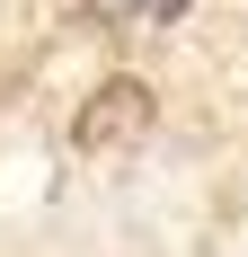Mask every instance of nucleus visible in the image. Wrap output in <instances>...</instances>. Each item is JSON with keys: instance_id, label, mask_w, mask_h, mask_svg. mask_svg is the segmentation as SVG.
Here are the masks:
<instances>
[{"instance_id": "nucleus-1", "label": "nucleus", "mask_w": 248, "mask_h": 257, "mask_svg": "<svg viewBox=\"0 0 248 257\" xmlns=\"http://www.w3.org/2000/svg\"><path fill=\"white\" fill-rule=\"evenodd\" d=\"M151 115H160L151 80L115 71V80H98V89L80 98V115H71V142H80V151H133V142L151 133Z\"/></svg>"}]
</instances>
